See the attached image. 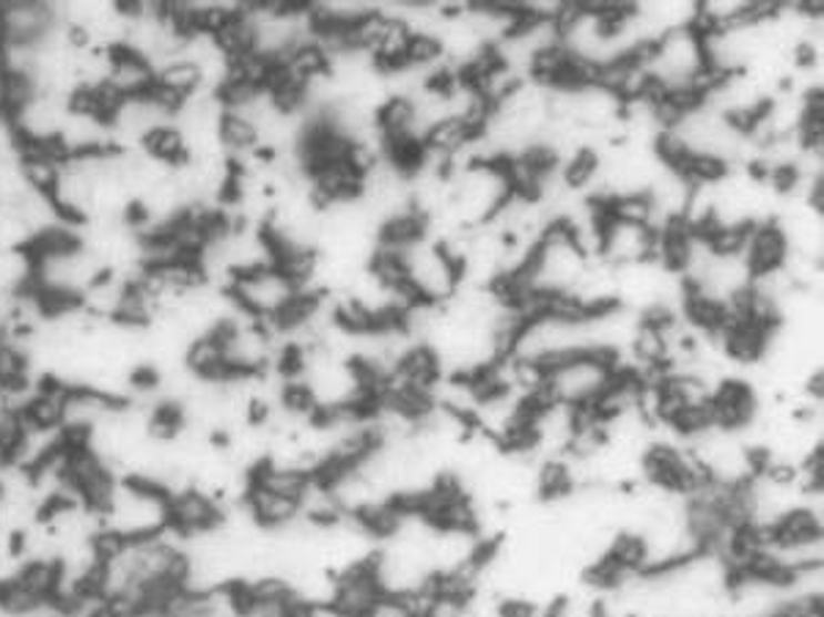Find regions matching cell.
<instances>
[{
	"label": "cell",
	"instance_id": "cell-1",
	"mask_svg": "<svg viewBox=\"0 0 824 617\" xmlns=\"http://www.w3.org/2000/svg\"><path fill=\"white\" fill-rule=\"evenodd\" d=\"M621 357L604 351H578L545 366V395L552 403L583 409L597 403L616 379Z\"/></svg>",
	"mask_w": 824,
	"mask_h": 617
},
{
	"label": "cell",
	"instance_id": "cell-2",
	"mask_svg": "<svg viewBox=\"0 0 824 617\" xmlns=\"http://www.w3.org/2000/svg\"><path fill=\"white\" fill-rule=\"evenodd\" d=\"M223 291L232 297V302L242 316L267 325L295 297L299 288L278 267H262L253 269V272L234 275Z\"/></svg>",
	"mask_w": 824,
	"mask_h": 617
},
{
	"label": "cell",
	"instance_id": "cell-3",
	"mask_svg": "<svg viewBox=\"0 0 824 617\" xmlns=\"http://www.w3.org/2000/svg\"><path fill=\"white\" fill-rule=\"evenodd\" d=\"M223 513L226 507L217 503L215 497L204 494L201 489L190 486L171 497L169 505V533H174L179 541L199 538V535L212 533L223 524Z\"/></svg>",
	"mask_w": 824,
	"mask_h": 617
},
{
	"label": "cell",
	"instance_id": "cell-4",
	"mask_svg": "<svg viewBox=\"0 0 824 617\" xmlns=\"http://www.w3.org/2000/svg\"><path fill=\"white\" fill-rule=\"evenodd\" d=\"M657 230L651 225L616 223L610 220L602 230V250L599 258L610 267H627V264L654 261Z\"/></svg>",
	"mask_w": 824,
	"mask_h": 617
},
{
	"label": "cell",
	"instance_id": "cell-5",
	"mask_svg": "<svg viewBox=\"0 0 824 617\" xmlns=\"http://www.w3.org/2000/svg\"><path fill=\"white\" fill-rule=\"evenodd\" d=\"M789 241L783 236V230L777 228L775 220H766L753 225L751 239L745 247V264L751 269V278H762V275L777 272V269L786 267L789 261Z\"/></svg>",
	"mask_w": 824,
	"mask_h": 617
},
{
	"label": "cell",
	"instance_id": "cell-6",
	"mask_svg": "<svg viewBox=\"0 0 824 617\" xmlns=\"http://www.w3.org/2000/svg\"><path fill=\"white\" fill-rule=\"evenodd\" d=\"M108 55H111V78L108 83L124 94L126 100H135V96H143L157 80V69L141 58L138 53H132L126 44H116V48H108Z\"/></svg>",
	"mask_w": 824,
	"mask_h": 617
},
{
	"label": "cell",
	"instance_id": "cell-7",
	"mask_svg": "<svg viewBox=\"0 0 824 617\" xmlns=\"http://www.w3.org/2000/svg\"><path fill=\"white\" fill-rule=\"evenodd\" d=\"M67 113L69 105L63 96L37 94L11 124H14V130L20 135L37 137V141H50V137H59Z\"/></svg>",
	"mask_w": 824,
	"mask_h": 617
},
{
	"label": "cell",
	"instance_id": "cell-8",
	"mask_svg": "<svg viewBox=\"0 0 824 617\" xmlns=\"http://www.w3.org/2000/svg\"><path fill=\"white\" fill-rule=\"evenodd\" d=\"M242 505L247 507L253 522H256L258 529H264V533H278V529L289 527L292 522L299 518L297 500L281 497V494L267 492V489L262 486H247Z\"/></svg>",
	"mask_w": 824,
	"mask_h": 617
},
{
	"label": "cell",
	"instance_id": "cell-9",
	"mask_svg": "<svg viewBox=\"0 0 824 617\" xmlns=\"http://www.w3.org/2000/svg\"><path fill=\"white\" fill-rule=\"evenodd\" d=\"M141 152L146 154V157L163 163L165 168H171V171L182 168L184 163H190V154H187V146H184V137L174 124L157 126V130L149 132V135L143 137V143H141Z\"/></svg>",
	"mask_w": 824,
	"mask_h": 617
},
{
	"label": "cell",
	"instance_id": "cell-10",
	"mask_svg": "<svg viewBox=\"0 0 824 617\" xmlns=\"http://www.w3.org/2000/svg\"><path fill=\"white\" fill-rule=\"evenodd\" d=\"M217 135H221L223 152H226L228 157H242V154L258 148L256 126H253L245 115H240L234 111H223Z\"/></svg>",
	"mask_w": 824,
	"mask_h": 617
},
{
	"label": "cell",
	"instance_id": "cell-11",
	"mask_svg": "<svg viewBox=\"0 0 824 617\" xmlns=\"http://www.w3.org/2000/svg\"><path fill=\"white\" fill-rule=\"evenodd\" d=\"M157 85L174 91V94L182 96V100H190V96H195L199 91H204V80H201L199 66L184 61V58H179V61H171L157 69Z\"/></svg>",
	"mask_w": 824,
	"mask_h": 617
},
{
	"label": "cell",
	"instance_id": "cell-12",
	"mask_svg": "<svg viewBox=\"0 0 824 617\" xmlns=\"http://www.w3.org/2000/svg\"><path fill=\"white\" fill-rule=\"evenodd\" d=\"M61 171H63L61 165L53 163L50 157L20 160V173H22V182H26V187L33 189V193L48 195V198H53L55 187H59Z\"/></svg>",
	"mask_w": 824,
	"mask_h": 617
}]
</instances>
